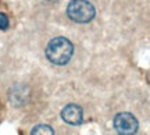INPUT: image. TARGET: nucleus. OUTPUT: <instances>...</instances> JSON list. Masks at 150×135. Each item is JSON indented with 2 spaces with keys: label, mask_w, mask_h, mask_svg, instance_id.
<instances>
[{
  "label": "nucleus",
  "mask_w": 150,
  "mask_h": 135,
  "mask_svg": "<svg viewBox=\"0 0 150 135\" xmlns=\"http://www.w3.org/2000/svg\"><path fill=\"white\" fill-rule=\"evenodd\" d=\"M74 54V46L70 41L64 36L53 38L47 43L46 48V57L50 63L56 65H64L71 60Z\"/></svg>",
  "instance_id": "f257e3e1"
},
{
  "label": "nucleus",
  "mask_w": 150,
  "mask_h": 135,
  "mask_svg": "<svg viewBox=\"0 0 150 135\" xmlns=\"http://www.w3.org/2000/svg\"><path fill=\"white\" fill-rule=\"evenodd\" d=\"M61 117L67 124L71 125H79L83 121V110L78 104H67L61 110Z\"/></svg>",
  "instance_id": "20e7f679"
},
{
  "label": "nucleus",
  "mask_w": 150,
  "mask_h": 135,
  "mask_svg": "<svg viewBox=\"0 0 150 135\" xmlns=\"http://www.w3.org/2000/svg\"><path fill=\"white\" fill-rule=\"evenodd\" d=\"M31 135H54L53 128L47 124H39L32 128Z\"/></svg>",
  "instance_id": "39448f33"
},
{
  "label": "nucleus",
  "mask_w": 150,
  "mask_h": 135,
  "mask_svg": "<svg viewBox=\"0 0 150 135\" xmlns=\"http://www.w3.org/2000/svg\"><path fill=\"white\" fill-rule=\"evenodd\" d=\"M67 14L72 21L85 24L92 21L96 16V10L88 0H71L67 7Z\"/></svg>",
  "instance_id": "f03ea898"
},
{
  "label": "nucleus",
  "mask_w": 150,
  "mask_h": 135,
  "mask_svg": "<svg viewBox=\"0 0 150 135\" xmlns=\"http://www.w3.org/2000/svg\"><path fill=\"white\" fill-rule=\"evenodd\" d=\"M8 28V18L4 13H0V29H7Z\"/></svg>",
  "instance_id": "423d86ee"
},
{
  "label": "nucleus",
  "mask_w": 150,
  "mask_h": 135,
  "mask_svg": "<svg viewBox=\"0 0 150 135\" xmlns=\"http://www.w3.org/2000/svg\"><path fill=\"white\" fill-rule=\"evenodd\" d=\"M114 128L118 135H135L139 128V123L131 113H120L114 117Z\"/></svg>",
  "instance_id": "7ed1b4c3"
}]
</instances>
